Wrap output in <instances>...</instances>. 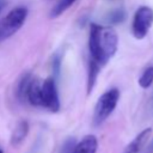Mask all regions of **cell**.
<instances>
[{
  "label": "cell",
  "instance_id": "6da1fadb",
  "mask_svg": "<svg viewBox=\"0 0 153 153\" xmlns=\"http://www.w3.org/2000/svg\"><path fill=\"white\" fill-rule=\"evenodd\" d=\"M118 99H120V90L116 87L105 91L98 98L92 117L93 126L98 127L105 122V120L112 114V111L117 106Z\"/></svg>",
  "mask_w": 153,
  "mask_h": 153
},
{
  "label": "cell",
  "instance_id": "7a4b0ae2",
  "mask_svg": "<svg viewBox=\"0 0 153 153\" xmlns=\"http://www.w3.org/2000/svg\"><path fill=\"white\" fill-rule=\"evenodd\" d=\"M27 17V8L25 6H17L11 10L0 20V42L12 37L25 23Z\"/></svg>",
  "mask_w": 153,
  "mask_h": 153
},
{
  "label": "cell",
  "instance_id": "3957f363",
  "mask_svg": "<svg viewBox=\"0 0 153 153\" xmlns=\"http://www.w3.org/2000/svg\"><path fill=\"white\" fill-rule=\"evenodd\" d=\"M153 25V10L148 6H140L134 14L131 22V33L136 39H142L147 36Z\"/></svg>",
  "mask_w": 153,
  "mask_h": 153
},
{
  "label": "cell",
  "instance_id": "277c9868",
  "mask_svg": "<svg viewBox=\"0 0 153 153\" xmlns=\"http://www.w3.org/2000/svg\"><path fill=\"white\" fill-rule=\"evenodd\" d=\"M42 106L51 112H57L60 110L59 92L53 76L47 78L42 84Z\"/></svg>",
  "mask_w": 153,
  "mask_h": 153
},
{
  "label": "cell",
  "instance_id": "5b68a950",
  "mask_svg": "<svg viewBox=\"0 0 153 153\" xmlns=\"http://www.w3.org/2000/svg\"><path fill=\"white\" fill-rule=\"evenodd\" d=\"M100 29L102 26L96 23L90 24V35H88V50L91 59L98 62L102 67L108 63V60L105 59L102 47H100Z\"/></svg>",
  "mask_w": 153,
  "mask_h": 153
},
{
  "label": "cell",
  "instance_id": "8992f818",
  "mask_svg": "<svg viewBox=\"0 0 153 153\" xmlns=\"http://www.w3.org/2000/svg\"><path fill=\"white\" fill-rule=\"evenodd\" d=\"M100 47L102 51L105 56V59L109 61L117 51L118 47V36L116 30L108 25V26H102L100 29Z\"/></svg>",
  "mask_w": 153,
  "mask_h": 153
},
{
  "label": "cell",
  "instance_id": "52a82bcc",
  "mask_svg": "<svg viewBox=\"0 0 153 153\" xmlns=\"http://www.w3.org/2000/svg\"><path fill=\"white\" fill-rule=\"evenodd\" d=\"M26 102L33 106H42V84L35 76H32L26 92Z\"/></svg>",
  "mask_w": 153,
  "mask_h": 153
},
{
  "label": "cell",
  "instance_id": "ba28073f",
  "mask_svg": "<svg viewBox=\"0 0 153 153\" xmlns=\"http://www.w3.org/2000/svg\"><path fill=\"white\" fill-rule=\"evenodd\" d=\"M152 134V128H146L143 129L141 133H139L133 141L126 147L124 153H140L142 147L145 146V143L148 141V139L151 137Z\"/></svg>",
  "mask_w": 153,
  "mask_h": 153
},
{
  "label": "cell",
  "instance_id": "9c48e42d",
  "mask_svg": "<svg viewBox=\"0 0 153 153\" xmlns=\"http://www.w3.org/2000/svg\"><path fill=\"white\" fill-rule=\"evenodd\" d=\"M98 148V140L94 135H86L75 143L73 153H96Z\"/></svg>",
  "mask_w": 153,
  "mask_h": 153
},
{
  "label": "cell",
  "instance_id": "30bf717a",
  "mask_svg": "<svg viewBox=\"0 0 153 153\" xmlns=\"http://www.w3.org/2000/svg\"><path fill=\"white\" fill-rule=\"evenodd\" d=\"M29 129H30V127H29L27 121H25V120L19 121V122L16 124L14 129L12 130V133H11L10 143H11L12 146H18V145H20V143L24 141V139L27 136Z\"/></svg>",
  "mask_w": 153,
  "mask_h": 153
},
{
  "label": "cell",
  "instance_id": "8fae6325",
  "mask_svg": "<svg viewBox=\"0 0 153 153\" xmlns=\"http://www.w3.org/2000/svg\"><path fill=\"white\" fill-rule=\"evenodd\" d=\"M32 79V74L26 72V73H23L17 82V86H16V96H17V99L20 102V103H25L26 102V92H27V87H29V84Z\"/></svg>",
  "mask_w": 153,
  "mask_h": 153
},
{
  "label": "cell",
  "instance_id": "7c38bea8",
  "mask_svg": "<svg viewBox=\"0 0 153 153\" xmlns=\"http://www.w3.org/2000/svg\"><path fill=\"white\" fill-rule=\"evenodd\" d=\"M100 65L98 62H96L94 60H92L90 57L88 61V72H87V84H86V88H87V94H90L93 91V87L96 85L98 74L100 72Z\"/></svg>",
  "mask_w": 153,
  "mask_h": 153
},
{
  "label": "cell",
  "instance_id": "4fadbf2b",
  "mask_svg": "<svg viewBox=\"0 0 153 153\" xmlns=\"http://www.w3.org/2000/svg\"><path fill=\"white\" fill-rule=\"evenodd\" d=\"M75 2H76V0H59V1L54 5V7L51 8L49 17H50V18H57V17H60V16H61L62 13H65L69 7H72Z\"/></svg>",
  "mask_w": 153,
  "mask_h": 153
},
{
  "label": "cell",
  "instance_id": "5bb4252c",
  "mask_svg": "<svg viewBox=\"0 0 153 153\" xmlns=\"http://www.w3.org/2000/svg\"><path fill=\"white\" fill-rule=\"evenodd\" d=\"M139 85L142 87V88H148L152 84H153V66H149V67H147L143 72H142V74H141V76L139 78Z\"/></svg>",
  "mask_w": 153,
  "mask_h": 153
},
{
  "label": "cell",
  "instance_id": "9a60e30c",
  "mask_svg": "<svg viewBox=\"0 0 153 153\" xmlns=\"http://www.w3.org/2000/svg\"><path fill=\"white\" fill-rule=\"evenodd\" d=\"M126 18V12L123 8H117V10H114L111 13H109V17H108V22L110 24H120Z\"/></svg>",
  "mask_w": 153,
  "mask_h": 153
},
{
  "label": "cell",
  "instance_id": "2e32d148",
  "mask_svg": "<svg viewBox=\"0 0 153 153\" xmlns=\"http://www.w3.org/2000/svg\"><path fill=\"white\" fill-rule=\"evenodd\" d=\"M75 143H76L75 139H74V137H69V139L66 140L65 143L62 145L60 153H73V149H74Z\"/></svg>",
  "mask_w": 153,
  "mask_h": 153
},
{
  "label": "cell",
  "instance_id": "e0dca14e",
  "mask_svg": "<svg viewBox=\"0 0 153 153\" xmlns=\"http://www.w3.org/2000/svg\"><path fill=\"white\" fill-rule=\"evenodd\" d=\"M145 153H153V140L151 141V143H149V145H148V147L146 148Z\"/></svg>",
  "mask_w": 153,
  "mask_h": 153
},
{
  "label": "cell",
  "instance_id": "ac0fdd59",
  "mask_svg": "<svg viewBox=\"0 0 153 153\" xmlns=\"http://www.w3.org/2000/svg\"><path fill=\"white\" fill-rule=\"evenodd\" d=\"M6 4H7V1L6 0H0V13L2 12V10L6 7Z\"/></svg>",
  "mask_w": 153,
  "mask_h": 153
},
{
  "label": "cell",
  "instance_id": "d6986e66",
  "mask_svg": "<svg viewBox=\"0 0 153 153\" xmlns=\"http://www.w3.org/2000/svg\"><path fill=\"white\" fill-rule=\"evenodd\" d=\"M149 108H151V111H153V96H152L151 102H149Z\"/></svg>",
  "mask_w": 153,
  "mask_h": 153
},
{
  "label": "cell",
  "instance_id": "ffe728a7",
  "mask_svg": "<svg viewBox=\"0 0 153 153\" xmlns=\"http://www.w3.org/2000/svg\"><path fill=\"white\" fill-rule=\"evenodd\" d=\"M0 153H4V152H2V151H1V149H0Z\"/></svg>",
  "mask_w": 153,
  "mask_h": 153
}]
</instances>
